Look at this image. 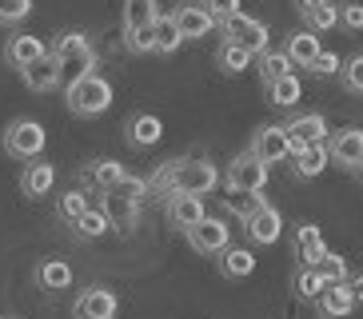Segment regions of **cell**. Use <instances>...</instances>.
I'll return each mask as SVG.
<instances>
[{"label":"cell","mask_w":363,"mask_h":319,"mask_svg":"<svg viewBox=\"0 0 363 319\" xmlns=\"http://www.w3.org/2000/svg\"><path fill=\"white\" fill-rule=\"evenodd\" d=\"M4 152L16 160H36L44 152V128L36 120H12L4 132Z\"/></svg>","instance_id":"277c9868"},{"label":"cell","mask_w":363,"mask_h":319,"mask_svg":"<svg viewBox=\"0 0 363 319\" xmlns=\"http://www.w3.org/2000/svg\"><path fill=\"white\" fill-rule=\"evenodd\" d=\"M24 84L33 88V92H52L56 84H60V68H56V60H52V52L44 56V60H36V64H28L24 68Z\"/></svg>","instance_id":"ffe728a7"},{"label":"cell","mask_w":363,"mask_h":319,"mask_svg":"<svg viewBox=\"0 0 363 319\" xmlns=\"http://www.w3.org/2000/svg\"><path fill=\"white\" fill-rule=\"evenodd\" d=\"M343 84H347V92H363V56H352L343 64Z\"/></svg>","instance_id":"60d3db41"},{"label":"cell","mask_w":363,"mask_h":319,"mask_svg":"<svg viewBox=\"0 0 363 319\" xmlns=\"http://www.w3.org/2000/svg\"><path fill=\"white\" fill-rule=\"evenodd\" d=\"M48 56V48H44L40 36H28V32H21V36H9V44H4V60L12 64V68H28V64L44 60Z\"/></svg>","instance_id":"7c38bea8"},{"label":"cell","mask_w":363,"mask_h":319,"mask_svg":"<svg viewBox=\"0 0 363 319\" xmlns=\"http://www.w3.org/2000/svg\"><path fill=\"white\" fill-rule=\"evenodd\" d=\"M296 255L303 259V267H315L328 255V244H323V235H320V228H311V223H303L296 232Z\"/></svg>","instance_id":"44dd1931"},{"label":"cell","mask_w":363,"mask_h":319,"mask_svg":"<svg viewBox=\"0 0 363 319\" xmlns=\"http://www.w3.org/2000/svg\"><path fill=\"white\" fill-rule=\"evenodd\" d=\"M172 21H176L184 40H200V36H208L216 28V16L208 12V4H180L172 12Z\"/></svg>","instance_id":"9c48e42d"},{"label":"cell","mask_w":363,"mask_h":319,"mask_svg":"<svg viewBox=\"0 0 363 319\" xmlns=\"http://www.w3.org/2000/svg\"><path fill=\"white\" fill-rule=\"evenodd\" d=\"M355 172H359V176H363V164H359V168H355Z\"/></svg>","instance_id":"f6af8a7d"},{"label":"cell","mask_w":363,"mask_h":319,"mask_svg":"<svg viewBox=\"0 0 363 319\" xmlns=\"http://www.w3.org/2000/svg\"><path fill=\"white\" fill-rule=\"evenodd\" d=\"M160 136H164L160 116H152V112H140V116L128 120V140L136 144V148H152V144H156Z\"/></svg>","instance_id":"603a6c76"},{"label":"cell","mask_w":363,"mask_h":319,"mask_svg":"<svg viewBox=\"0 0 363 319\" xmlns=\"http://www.w3.org/2000/svg\"><path fill=\"white\" fill-rule=\"evenodd\" d=\"M72 228H76V235H80V240H96V235H104L112 223H108V216L100 212V208H88V212L80 216Z\"/></svg>","instance_id":"1f68e13d"},{"label":"cell","mask_w":363,"mask_h":319,"mask_svg":"<svg viewBox=\"0 0 363 319\" xmlns=\"http://www.w3.org/2000/svg\"><path fill=\"white\" fill-rule=\"evenodd\" d=\"M216 60H220V68H224V72H244L247 64H252V52H247V48H240V44H220V56H216Z\"/></svg>","instance_id":"d6a6232c"},{"label":"cell","mask_w":363,"mask_h":319,"mask_svg":"<svg viewBox=\"0 0 363 319\" xmlns=\"http://www.w3.org/2000/svg\"><path fill=\"white\" fill-rule=\"evenodd\" d=\"M299 80L296 76H284V80H276V84H267V100L276 108H291V104H299Z\"/></svg>","instance_id":"f546056e"},{"label":"cell","mask_w":363,"mask_h":319,"mask_svg":"<svg viewBox=\"0 0 363 319\" xmlns=\"http://www.w3.org/2000/svg\"><path fill=\"white\" fill-rule=\"evenodd\" d=\"M52 60H56V68H60V80H65V84L84 80V76H92V68H96V52H92V44H88L84 32H65V36L52 44Z\"/></svg>","instance_id":"7a4b0ae2"},{"label":"cell","mask_w":363,"mask_h":319,"mask_svg":"<svg viewBox=\"0 0 363 319\" xmlns=\"http://www.w3.org/2000/svg\"><path fill=\"white\" fill-rule=\"evenodd\" d=\"M116 311H120V299L108 287H88V291H80L72 315L76 319H112Z\"/></svg>","instance_id":"ba28073f"},{"label":"cell","mask_w":363,"mask_h":319,"mask_svg":"<svg viewBox=\"0 0 363 319\" xmlns=\"http://www.w3.org/2000/svg\"><path fill=\"white\" fill-rule=\"evenodd\" d=\"M264 184H267V164H259L252 152H244V156H235L228 164V191H252V196H259Z\"/></svg>","instance_id":"8992f818"},{"label":"cell","mask_w":363,"mask_h":319,"mask_svg":"<svg viewBox=\"0 0 363 319\" xmlns=\"http://www.w3.org/2000/svg\"><path fill=\"white\" fill-rule=\"evenodd\" d=\"M328 152H331L335 164H343V168H359L363 164V132L359 128H343V132H335Z\"/></svg>","instance_id":"4fadbf2b"},{"label":"cell","mask_w":363,"mask_h":319,"mask_svg":"<svg viewBox=\"0 0 363 319\" xmlns=\"http://www.w3.org/2000/svg\"><path fill=\"white\" fill-rule=\"evenodd\" d=\"M68 108L76 116H100V112L112 108V84L96 72L76 80V84H68Z\"/></svg>","instance_id":"3957f363"},{"label":"cell","mask_w":363,"mask_h":319,"mask_svg":"<svg viewBox=\"0 0 363 319\" xmlns=\"http://www.w3.org/2000/svg\"><path fill=\"white\" fill-rule=\"evenodd\" d=\"M224 36H228V44H240V48H247L252 56H264L267 52V24L252 21L247 12L228 16V21H224Z\"/></svg>","instance_id":"5b68a950"},{"label":"cell","mask_w":363,"mask_h":319,"mask_svg":"<svg viewBox=\"0 0 363 319\" xmlns=\"http://www.w3.org/2000/svg\"><path fill=\"white\" fill-rule=\"evenodd\" d=\"M168 220L176 228H184V232H192L203 220V200H196V196H168Z\"/></svg>","instance_id":"2e32d148"},{"label":"cell","mask_w":363,"mask_h":319,"mask_svg":"<svg viewBox=\"0 0 363 319\" xmlns=\"http://www.w3.org/2000/svg\"><path fill=\"white\" fill-rule=\"evenodd\" d=\"M220 184V172L208 160H172L168 168H160L148 180V188L168 191V196H208V191Z\"/></svg>","instance_id":"6da1fadb"},{"label":"cell","mask_w":363,"mask_h":319,"mask_svg":"<svg viewBox=\"0 0 363 319\" xmlns=\"http://www.w3.org/2000/svg\"><path fill=\"white\" fill-rule=\"evenodd\" d=\"M311 72H320V76L343 72V60H340L335 52H320V56H315V64H311Z\"/></svg>","instance_id":"b9f144b4"},{"label":"cell","mask_w":363,"mask_h":319,"mask_svg":"<svg viewBox=\"0 0 363 319\" xmlns=\"http://www.w3.org/2000/svg\"><path fill=\"white\" fill-rule=\"evenodd\" d=\"M323 136H328V120L320 116V112H308V116H296L288 124V140H291V156L303 148H311V144H323Z\"/></svg>","instance_id":"30bf717a"},{"label":"cell","mask_w":363,"mask_h":319,"mask_svg":"<svg viewBox=\"0 0 363 319\" xmlns=\"http://www.w3.org/2000/svg\"><path fill=\"white\" fill-rule=\"evenodd\" d=\"M220 267H224V276L244 279V276H252V272H256V255L247 252V247H228L224 259H220Z\"/></svg>","instance_id":"4316f807"},{"label":"cell","mask_w":363,"mask_h":319,"mask_svg":"<svg viewBox=\"0 0 363 319\" xmlns=\"http://www.w3.org/2000/svg\"><path fill=\"white\" fill-rule=\"evenodd\" d=\"M299 16H303L308 32H328V28L340 24V9L328 4V0H303V4H299Z\"/></svg>","instance_id":"e0dca14e"},{"label":"cell","mask_w":363,"mask_h":319,"mask_svg":"<svg viewBox=\"0 0 363 319\" xmlns=\"http://www.w3.org/2000/svg\"><path fill=\"white\" fill-rule=\"evenodd\" d=\"M347 291H352L355 303H363V276H352V279H347Z\"/></svg>","instance_id":"ee69618b"},{"label":"cell","mask_w":363,"mask_h":319,"mask_svg":"<svg viewBox=\"0 0 363 319\" xmlns=\"http://www.w3.org/2000/svg\"><path fill=\"white\" fill-rule=\"evenodd\" d=\"M112 196H120V200H128V203H140L144 196H148V180L124 176V184H120V188H112Z\"/></svg>","instance_id":"74e56055"},{"label":"cell","mask_w":363,"mask_h":319,"mask_svg":"<svg viewBox=\"0 0 363 319\" xmlns=\"http://www.w3.org/2000/svg\"><path fill=\"white\" fill-rule=\"evenodd\" d=\"M33 12V0H0V24H16Z\"/></svg>","instance_id":"f35d334b"},{"label":"cell","mask_w":363,"mask_h":319,"mask_svg":"<svg viewBox=\"0 0 363 319\" xmlns=\"http://www.w3.org/2000/svg\"><path fill=\"white\" fill-rule=\"evenodd\" d=\"M88 176H92V184H96L100 191H112V188H120V184H124V176H128V172L120 168L116 160H96V168L88 172Z\"/></svg>","instance_id":"83f0119b"},{"label":"cell","mask_w":363,"mask_h":319,"mask_svg":"<svg viewBox=\"0 0 363 319\" xmlns=\"http://www.w3.org/2000/svg\"><path fill=\"white\" fill-rule=\"evenodd\" d=\"M84 212H88V196L84 191H65V196H60V220L76 223Z\"/></svg>","instance_id":"8d00e7d4"},{"label":"cell","mask_w":363,"mask_h":319,"mask_svg":"<svg viewBox=\"0 0 363 319\" xmlns=\"http://www.w3.org/2000/svg\"><path fill=\"white\" fill-rule=\"evenodd\" d=\"M247 223V235L256 240V244H276L279 240V232H284V216L272 208V203H264L252 220H244Z\"/></svg>","instance_id":"5bb4252c"},{"label":"cell","mask_w":363,"mask_h":319,"mask_svg":"<svg viewBox=\"0 0 363 319\" xmlns=\"http://www.w3.org/2000/svg\"><path fill=\"white\" fill-rule=\"evenodd\" d=\"M100 212L108 216V223L116 232H132L140 220V203H128V200H120V196H112V191H104V208Z\"/></svg>","instance_id":"ac0fdd59"},{"label":"cell","mask_w":363,"mask_h":319,"mask_svg":"<svg viewBox=\"0 0 363 319\" xmlns=\"http://www.w3.org/2000/svg\"><path fill=\"white\" fill-rule=\"evenodd\" d=\"M252 156L259 160V164H279V160H288L291 156V140H288V128H279V124H267L256 132V140H252Z\"/></svg>","instance_id":"52a82bcc"},{"label":"cell","mask_w":363,"mask_h":319,"mask_svg":"<svg viewBox=\"0 0 363 319\" xmlns=\"http://www.w3.org/2000/svg\"><path fill=\"white\" fill-rule=\"evenodd\" d=\"M284 52H288L291 68H311L323 48H320V36L303 28V32H296V36H288V48H284Z\"/></svg>","instance_id":"9a60e30c"},{"label":"cell","mask_w":363,"mask_h":319,"mask_svg":"<svg viewBox=\"0 0 363 319\" xmlns=\"http://www.w3.org/2000/svg\"><path fill=\"white\" fill-rule=\"evenodd\" d=\"M152 32H156V52H176L184 44V36H180V28H176L172 16H160V21L152 24Z\"/></svg>","instance_id":"4dcf8cb0"},{"label":"cell","mask_w":363,"mask_h":319,"mask_svg":"<svg viewBox=\"0 0 363 319\" xmlns=\"http://www.w3.org/2000/svg\"><path fill=\"white\" fill-rule=\"evenodd\" d=\"M259 76H264V84H276V80L291 76L288 52H264V56H259Z\"/></svg>","instance_id":"f1b7e54d"},{"label":"cell","mask_w":363,"mask_h":319,"mask_svg":"<svg viewBox=\"0 0 363 319\" xmlns=\"http://www.w3.org/2000/svg\"><path fill=\"white\" fill-rule=\"evenodd\" d=\"M315 272H320L323 287H335V284H347V264H343L340 255H323L320 264H315Z\"/></svg>","instance_id":"836d02e7"},{"label":"cell","mask_w":363,"mask_h":319,"mask_svg":"<svg viewBox=\"0 0 363 319\" xmlns=\"http://www.w3.org/2000/svg\"><path fill=\"white\" fill-rule=\"evenodd\" d=\"M296 291L303 299H320L323 296V279L315 267H299V276H296Z\"/></svg>","instance_id":"d590c367"},{"label":"cell","mask_w":363,"mask_h":319,"mask_svg":"<svg viewBox=\"0 0 363 319\" xmlns=\"http://www.w3.org/2000/svg\"><path fill=\"white\" fill-rule=\"evenodd\" d=\"M340 24H347V28H363V4H347V9H340Z\"/></svg>","instance_id":"7bdbcfd3"},{"label":"cell","mask_w":363,"mask_h":319,"mask_svg":"<svg viewBox=\"0 0 363 319\" xmlns=\"http://www.w3.org/2000/svg\"><path fill=\"white\" fill-rule=\"evenodd\" d=\"M228 208H232L235 216H244V220H252V216L264 208V200L259 196H252V191H228Z\"/></svg>","instance_id":"e575fe53"},{"label":"cell","mask_w":363,"mask_h":319,"mask_svg":"<svg viewBox=\"0 0 363 319\" xmlns=\"http://www.w3.org/2000/svg\"><path fill=\"white\" fill-rule=\"evenodd\" d=\"M315 303H320V315H328V319H343V315H352V308H355V299H352V291H347V284L323 287V296L315 299Z\"/></svg>","instance_id":"7402d4cb"},{"label":"cell","mask_w":363,"mask_h":319,"mask_svg":"<svg viewBox=\"0 0 363 319\" xmlns=\"http://www.w3.org/2000/svg\"><path fill=\"white\" fill-rule=\"evenodd\" d=\"M36 284H40L44 291H65V287L72 284V267H68L65 259H44V264L36 267Z\"/></svg>","instance_id":"cb8c5ba5"},{"label":"cell","mask_w":363,"mask_h":319,"mask_svg":"<svg viewBox=\"0 0 363 319\" xmlns=\"http://www.w3.org/2000/svg\"><path fill=\"white\" fill-rule=\"evenodd\" d=\"M9 319H12V315H9Z\"/></svg>","instance_id":"bcb514c9"},{"label":"cell","mask_w":363,"mask_h":319,"mask_svg":"<svg viewBox=\"0 0 363 319\" xmlns=\"http://www.w3.org/2000/svg\"><path fill=\"white\" fill-rule=\"evenodd\" d=\"M124 44H128V52H156V32H152V28L124 32Z\"/></svg>","instance_id":"ab89813d"},{"label":"cell","mask_w":363,"mask_h":319,"mask_svg":"<svg viewBox=\"0 0 363 319\" xmlns=\"http://www.w3.org/2000/svg\"><path fill=\"white\" fill-rule=\"evenodd\" d=\"M328 160H331L328 144H311V148L296 152V176H303V180H311V176H320V172L328 168Z\"/></svg>","instance_id":"484cf974"},{"label":"cell","mask_w":363,"mask_h":319,"mask_svg":"<svg viewBox=\"0 0 363 319\" xmlns=\"http://www.w3.org/2000/svg\"><path fill=\"white\" fill-rule=\"evenodd\" d=\"M156 21H160V9L152 0H132V4H124V32H144Z\"/></svg>","instance_id":"d4e9b609"},{"label":"cell","mask_w":363,"mask_h":319,"mask_svg":"<svg viewBox=\"0 0 363 319\" xmlns=\"http://www.w3.org/2000/svg\"><path fill=\"white\" fill-rule=\"evenodd\" d=\"M52 184H56V168L52 164H40V160H33L28 168H24V176H21V191L24 196H48L52 191Z\"/></svg>","instance_id":"d6986e66"},{"label":"cell","mask_w":363,"mask_h":319,"mask_svg":"<svg viewBox=\"0 0 363 319\" xmlns=\"http://www.w3.org/2000/svg\"><path fill=\"white\" fill-rule=\"evenodd\" d=\"M188 240H192V247H196V252H203V255H216V252L224 255L228 252V223L203 216L192 232H188Z\"/></svg>","instance_id":"8fae6325"}]
</instances>
